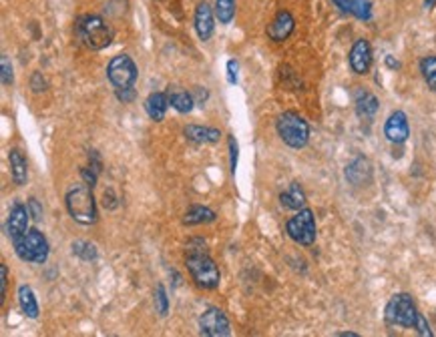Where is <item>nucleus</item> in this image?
Masks as SVG:
<instances>
[{"instance_id": "f257e3e1", "label": "nucleus", "mask_w": 436, "mask_h": 337, "mask_svg": "<svg viewBox=\"0 0 436 337\" xmlns=\"http://www.w3.org/2000/svg\"><path fill=\"white\" fill-rule=\"evenodd\" d=\"M185 263L189 269V275L195 285L201 289H218L221 281V273L216 261L209 257L206 241L195 237L185 247Z\"/></svg>"}, {"instance_id": "f03ea898", "label": "nucleus", "mask_w": 436, "mask_h": 337, "mask_svg": "<svg viewBox=\"0 0 436 337\" xmlns=\"http://www.w3.org/2000/svg\"><path fill=\"white\" fill-rule=\"evenodd\" d=\"M65 203H67L69 215L73 217L77 223H81V225L97 223V203H95V195H93V187L91 185H86V183L73 185L67 191Z\"/></svg>"}, {"instance_id": "7ed1b4c3", "label": "nucleus", "mask_w": 436, "mask_h": 337, "mask_svg": "<svg viewBox=\"0 0 436 337\" xmlns=\"http://www.w3.org/2000/svg\"><path fill=\"white\" fill-rule=\"evenodd\" d=\"M79 40L91 50H103L113 42V28L97 14H83L74 24Z\"/></svg>"}, {"instance_id": "20e7f679", "label": "nucleus", "mask_w": 436, "mask_h": 337, "mask_svg": "<svg viewBox=\"0 0 436 337\" xmlns=\"http://www.w3.org/2000/svg\"><path fill=\"white\" fill-rule=\"evenodd\" d=\"M420 312L408 293H394L384 307V321L388 325H396L404 329H414Z\"/></svg>"}, {"instance_id": "39448f33", "label": "nucleus", "mask_w": 436, "mask_h": 337, "mask_svg": "<svg viewBox=\"0 0 436 337\" xmlns=\"http://www.w3.org/2000/svg\"><path fill=\"white\" fill-rule=\"evenodd\" d=\"M276 131L279 139L291 149H303L310 141V125L298 113L286 110L276 120Z\"/></svg>"}, {"instance_id": "423d86ee", "label": "nucleus", "mask_w": 436, "mask_h": 337, "mask_svg": "<svg viewBox=\"0 0 436 337\" xmlns=\"http://www.w3.org/2000/svg\"><path fill=\"white\" fill-rule=\"evenodd\" d=\"M13 243L16 255L26 263L43 265L49 259V241L38 229H28L25 235H21Z\"/></svg>"}, {"instance_id": "0eeeda50", "label": "nucleus", "mask_w": 436, "mask_h": 337, "mask_svg": "<svg viewBox=\"0 0 436 337\" xmlns=\"http://www.w3.org/2000/svg\"><path fill=\"white\" fill-rule=\"evenodd\" d=\"M286 233H288V237H290L291 241H296L298 245H303V247L314 245L315 235H318L314 211L308 209V207L300 209V211L286 223Z\"/></svg>"}, {"instance_id": "6e6552de", "label": "nucleus", "mask_w": 436, "mask_h": 337, "mask_svg": "<svg viewBox=\"0 0 436 337\" xmlns=\"http://www.w3.org/2000/svg\"><path fill=\"white\" fill-rule=\"evenodd\" d=\"M137 67H135L133 59L129 55H117L109 60L107 67V76H109L111 84L117 91H125V88H133L135 81H137Z\"/></svg>"}, {"instance_id": "1a4fd4ad", "label": "nucleus", "mask_w": 436, "mask_h": 337, "mask_svg": "<svg viewBox=\"0 0 436 337\" xmlns=\"http://www.w3.org/2000/svg\"><path fill=\"white\" fill-rule=\"evenodd\" d=\"M199 333L206 337H228L230 321L219 307H207L199 317Z\"/></svg>"}, {"instance_id": "9d476101", "label": "nucleus", "mask_w": 436, "mask_h": 337, "mask_svg": "<svg viewBox=\"0 0 436 337\" xmlns=\"http://www.w3.org/2000/svg\"><path fill=\"white\" fill-rule=\"evenodd\" d=\"M384 137L390 143L402 144L408 141L410 137V125H408V117L404 110H394L384 122Z\"/></svg>"}, {"instance_id": "9b49d317", "label": "nucleus", "mask_w": 436, "mask_h": 337, "mask_svg": "<svg viewBox=\"0 0 436 337\" xmlns=\"http://www.w3.org/2000/svg\"><path fill=\"white\" fill-rule=\"evenodd\" d=\"M348 62H350V69L356 74H368L370 67H372V47L366 38H358L352 45Z\"/></svg>"}, {"instance_id": "f8f14e48", "label": "nucleus", "mask_w": 436, "mask_h": 337, "mask_svg": "<svg viewBox=\"0 0 436 337\" xmlns=\"http://www.w3.org/2000/svg\"><path fill=\"white\" fill-rule=\"evenodd\" d=\"M294 28H296V18L291 16V12L279 11L278 14L274 16V21L267 24L266 33L274 42H284V40L290 38Z\"/></svg>"}, {"instance_id": "ddd939ff", "label": "nucleus", "mask_w": 436, "mask_h": 337, "mask_svg": "<svg viewBox=\"0 0 436 337\" xmlns=\"http://www.w3.org/2000/svg\"><path fill=\"white\" fill-rule=\"evenodd\" d=\"M28 217H30L28 207H25L23 203L13 205V209L9 213V221H6V231H9L11 239H18L21 235H25L28 231Z\"/></svg>"}, {"instance_id": "4468645a", "label": "nucleus", "mask_w": 436, "mask_h": 337, "mask_svg": "<svg viewBox=\"0 0 436 337\" xmlns=\"http://www.w3.org/2000/svg\"><path fill=\"white\" fill-rule=\"evenodd\" d=\"M183 135L187 137V141L197 144H216L221 139V131L213 127H201V125H187L183 129Z\"/></svg>"}, {"instance_id": "2eb2a0df", "label": "nucleus", "mask_w": 436, "mask_h": 337, "mask_svg": "<svg viewBox=\"0 0 436 337\" xmlns=\"http://www.w3.org/2000/svg\"><path fill=\"white\" fill-rule=\"evenodd\" d=\"M370 175H372L370 161L364 159V156H356L350 165L346 167V179L350 181L352 185H356V187L366 185V183L370 181Z\"/></svg>"}, {"instance_id": "dca6fc26", "label": "nucleus", "mask_w": 436, "mask_h": 337, "mask_svg": "<svg viewBox=\"0 0 436 337\" xmlns=\"http://www.w3.org/2000/svg\"><path fill=\"white\" fill-rule=\"evenodd\" d=\"M213 11L209 8L207 2H201L195 11V30H197V36L201 40H209L211 35H213Z\"/></svg>"}, {"instance_id": "f3484780", "label": "nucleus", "mask_w": 436, "mask_h": 337, "mask_svg": "<svg viewBox=\"0 0 436 337\" xmlns=\"http://www.w3.org/2000/svg\"><path fill=\"white\" fill-rule=\"evenodd\" d=\"M169 95L167 93H151V95L145 98V113L149 115V119L155 120V122H159V120L165 119V113H167V108H169Z\"/></svg>"}, {"instance_id": "a211bd4d", "label": "nucleus", "mask_w": 436, "mask_h": 337, "mask_svg": "<svg viewBox=\"0 0 436 337\" xmlns=\"http://www.w3.org/2000/svg\"><path fill=\"white\" fill-rule=\"evenodd\" d=\"M340 11L352 14L360 21H370L372 18V2L370 0H332Z\"/></svg>"}, {"instance_id": "6ab92c4d", "label": "nucleus", "mask_w": 436, "mask_h": 337, "mask_svg": "<svg viewBox=\"0 0 436 337\" xmlns=\"http://www.w3.org/2000/svg\"><path fill=\"white\" fill-rule=\"evenodd\" d=\"M9 163H11V175H13L14 183L18 187H25L26 181H28V165H26L23 151L21 149H13L9 153Z\"/></svg>"}, {"instance_id": "aec40b11", "label": "nucleus", "mask_w": 436, "mask_h": 337, "mask_svg": "<svg viewBox=\"0 0 436 337\" xmlns=\"http://www.w3.org/2000/svg\"><path fill=\"white\" fill-rule=\"evenodd\" d=\"M279 203L286 209H291V211H300L306 207V193L300 187V183H291L288 187V191H284L279 195Z\"/></svg>"}, {"instance_id": "412c9836", "label": "nucleus", "mask_w": 436, "mask_h": 337, "mask_svg": "<svg viewBox=\"0 0 436 337\" xmlns=\"http://www.w3.org/2000/svg\"><path fill=\"white\" fill-rule=\"evenodd\" d=\"M356 113L360 119H372L378 113V98L368 91H356Z\"/></svg>"}, {"instance_id": "4be33fe9", "label": "nucleus", "mask_w": 436, "mask_h": 337, "mask_svg": "<svg viewBox=\"0 0 436 337\" xmlns=\"http://www.w3.org/2000/svg\"><path fill=\"white\" fill-rule=\"evenodd\" d=\"M216 221V213L209 209V207H203V205H194L189 207V211L183 215V225L187 227H194V225H207V223H213Z\"/></svg>"}, {"instance_id": "5701e85b", "label": "nucleus", "mask_w": 436, "mask_h": 337, "mask_svg": "<svg viewBox=\"0 0 436 337\" xmlns=\"http://www.w3.org/2000/svg\"><path fill=\"white\" fill-rule=\"evenodd\" d=\"M18 303H21V309H23V313H25L26 317L37 319L38 303L37 297H35V293H33V289L28 287V285H21V287H18Z\"/></svg>"}, {"instance_id": "b1692460", "label": "nucleus", "mask_w": 436, "mask_h": 337, "mask_svg": "<svg viewBox=\"0 0 436 337\" xmlns=\"http://www.w3.org/2000/svg\"><path fill=\"white\" fill-rule=\"evenodd\" d=\"M167 95H169L171 107L175 108L177 113H183V115H185V113H191L195 105H197L194 95L187 93V91H169Z\"/></svg>"}, {"instance_id": "393cba45", "label": "nucleus", "mask_w": 436, "mask_h": 337, "mask_svg": "<svg viewBox=\"0 0 436 337\" xmlns=\"http://www.w3.org/2000/svg\"><path fill=\"white\" fill-rule=\"evenodd\" d=\"M420 72L428 88L436 93V55H428L420 60Z\"/></svg>"}, {"instance_id": "a878e982", "label": "nucleus", "mask_w": 436, "mask_h": 337, "mask_svg": "<svg viewBox=\"0 0 436 337\" xmlns=\"http://www.w3.org/2000/svg\"><path fill=\"white\" fill-rule=\"evenodd\" d=\"M216 16L221 24H230L235 16V0H216Z\"/></svg>"}, {"instance_id": "bb28decb", "label": "nucleus", "mask_w": 436, "mask_h": 337, "mask_svg": "<svg viewBox=\"0 0 436 337\" xmlns=\"http://www.w3.org/2000/svg\"><path fill=\"white\" fill-rule=\"evenodd\" d=\"M73 253L77 257H81L83 261H93L97 257V249L93 243H86V241H77L73 243Z\"/></svg>"}, {"instance_id": "cd10ccee", "label": "nucleus", "mask_w": 436, "mask_h": 337, "mask_svg": "<svg viewBox=\"0 0 436 337\" xmlns=\"http://www.w3.org/2000/svg\"><path fill=\"white\" fill-rule=\"evenodd\" d=\"M155 305H157V312L161 317H165V315L169 313V299H167V291H165V287H163L161 283L155 287Z\"/></svg>"}, {"instance_id": "c85d7f7f", "label": "nucleus", "mask_w": 436, "mask_h": 337, "mask_svg": "<svg viewBox=\"0 0 436 337\" xmlns=\"http://www.w3.org/2000/svg\"><path fill=\"white\" fill-rule=\"evenodd\" d=\"M2 84L4 86H11L14 81V74H13V64H11V60H9V57H2Z\"/></svg>"}, {"instance_id": "c756f323", "label": "nucleus", "mask_w": 436, "mask_h": 337, "mask_svg": "<svg viewBox=\"0 0 436 337\" xmlns=\"http://www.w3.org/2000/svg\"><path fill=\"white\" fill-rule=\"evenodd\" d=\"M414 329H416V333H418V336H424V337L435 336V333H432V329H430V325H428V321L424 319L423 313H420V317H418V321H416V327H414Z\"/></svg>"}, {"instance_id": "7c9ffc66", "label": "nucleus", "mask_w": 436, "mask_h": 337, "mask_svg": "<svg viewBox=\"0 0 436 337\" xmlns=\"http://www.w3.org/2000/svg\"><path fill=\"white\" fill-rule=\"evenodd\" d=\"M6 285H9V267L0 265V299L6 297Z\"/></svg>"}, {"instance_id": "2f4dec72", "label": "nucleus", "mask_w": 436, "mask_h": 337, "mask_svg": "<svg viewBox=\"0 0 436 337\" xmlns=\"http://www.w3.org/2000/svg\"><path fill=\"white\" fill-rule=\"evenodd\" d=\"M237 71H240L237 60H228V83L237 84Z\"/></svg>"}, {"instance_id": "473e14b6", "label": "nucleus", "mask_w": 436, "mask_h": 337, "mask_svg": "<svg viewBox=\"0 0 436 337\" xmlns=\"http://www.w3.org/2000/svg\"><path fill=\"white\" fill-rule=\"evenodd\" d=\"M237 153H240V149H237V143H235V139H233V137H230V165H231V173H235V168H237Z\"/></svg>"}, {"instance_id": "72a5a7b5", "label": "nucleus", "mask_w": 436, "mask_h": 337, "mask_svg": "<svg viewBox=\"0 0 436 337\" xmlns=\"http://www.w3.org/2000/svg\"><path fill=\"white\" fill-rule=\"evenodd\" d=\"M28 211H30V217H33L35 221H40V219H43V209H40L37 199H28Z\"/></svg>"}, {"instance_id": "f704fd0d", "label": "nucleus", "mask_w": 436, "mask_h": 337, "mask_svg": "<svg viewBox=\"0 0 436 337\" xmlns=\"http://www.w3.org/2000/svg\"><path fill=\"white\" fill-rule=\"evenodd\" d=\"M103 205H105V209H117V199H115V195H113V191H105V195H103Z\"/></svg>"}, {"instance_id": "c9c22d12", "label": "nucleus", "mask_w": 436, "mask_h": 337, "mask_svg": "<svg viewBox=\"0 0 436 337\" xmlns=\"http://www.w3.org/2000/svg\"><path fill=\"white\" fill-rule=\"evenodd\" d=\"M117 96H119V101H123V103H131V101L135 98V91H133V88L117 91Z\"/></svg>"}, {"instance_id": "e433bc0d", "label": "nucleus", "mask_w": 436, "mask_h": 337, "mask_svg": "<svg viewBox=\"0 0 436 337\" xmlns=\"http://www.w3.org/2000/svg\"><path fill=\"white\" fill-rule=\"evenodd\" d=\"M194 93H195V95H197V98H195V103L203 107V103H206V101H207V93H206V91L201 93V86H195Z\"/></svg>"}, {"instance_id": "4c0bfd02", "label": "nucleus", "mask_w": 436, "mask_h": 337, "mask_svg": "<svg viewBox=\"0 0 436 337\" xmlns=\"http://www.w3.org/2000/svg\"><path fill=\"white\" fill-rule=\"evenodd\" d=\"M336 337H360V336L354 333V331H340V333H336Z\"/></svg>"}, {"instance_id": "58836bf2", "label": "nucleus", "mask_w": 436, "mask_h": 337, "mask_svg": "<svg viewBox=\"0 0 436 337\" xmlns=\"http://www.w3.org/2000/svg\"><path fill=\"white\" fill-rule=\"evenodd\" d=\"M424 6H426V8H432V6H436V0H424Z\"/></svg>"}]
</instances>
